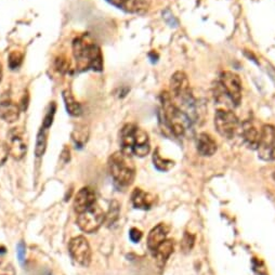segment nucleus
Instances as JSON below:
<instances>
[{
  "label": "nucleus",
  "instance_id": "1",
  "mask_svg": "<svg viewBox=\"0 0 275 275\" xmlns=\"http://www.w3.org/2000/svg\"><path fill=\"white\" fill-rule=\"evenodd\" d=\"M73 54L76 69L79 71L103 69V56L100 47L89 34H82L73 41Z\"/></svg>",
  "mask_w": 275,
  "mask_h": 275
},
{
  "label": "nucleus",
  "instance_id": "2",
  "mask_svg": "<svg viewBox=\"0 0 275 275\" xmlns=\"http://www.w3.org/2000/svg\"><path fill=\"white\" fill-rule=\"evenodd\" d=\"M162 100V120L165 128L170 131L174 137L184 138L192 131V120L183 111L172 102L170 95L164 91L161 96Z\"/></svg>",
  "mask_w": 275,
  "mask_h": 275
},
{
  "label": "nucleus",
  "instance_id": "3",
  "mask_svg": "<svg viewBox=\"0 0 275 275\" xmlns=\"http://www.w3.org/2000/svg\"><path fill=\"white\" fill-rule=\"evenodd\" d=\"M120 145L122 151L131 156L144 157L151 151L147 133L134 124H127L120 131Z\"/></svg>",
  "mask_w": 275,
  "mask_h": 275
},
{
  "label": "nucleus",
  "instance_id": "4",
  "mask_svg": "<svg viewBox=\"0 0 275 275\" xmlns=\"http://www.w3.org/2000/svg\"><path fill=\"white\" fill-rule=\"evenodd\" d=\"M108 172L114 182L119 186H129L136 178V165L133 157L124 151L112 154L108 158Z\"/></svg>",
  "mask_w": 275,
  "mask_h": 275
},
{
  "label": "nucleus",
  "instance_id": "5",
  "mask_svg": "<svg viewBox=\"0 0 275 275\" xmlns=\"http://www.w3.org/2000/svg\"><path fill=\"white\" fill-rule=\"evenodd\" d=\"M77 224L82 232L91 234L95 233L101 228V225L105 222V212L99 206L97 203L90 208H88L84 212L78 213Z\"/></svg>",
  "mask_w": 275,
  "mask_h": 275
},
{
  "label": "nucleus",
  "instance_id": "6",
  "mask_svg": "<svg viewBox=\"0 0 275 275\" xmlns=\"http://www.w3.org/2000/svg\"><path fill=\"white\" fill-rule=\"evenodd\" d=\"M214 127L225 139H232L241 128L239 118L232 111L218 109L214 115Z\"/></svg>",
  "mask_w": 275,
  "mask_h": 275
},
{
  "label": "nucleus",
  "instance_id": "7",
  "mask_svg": "<svg viewBox=\"0 0 275 275\" xmlns=\"http://www.w3.org/2000/svg\"><path fill=\"white\" fill-rule=\"evenodd\" d=\"M220 87L234 106L241 101V81L240 76L233 71H223L220 75Z\"/></svg>",
  "mask_w": 275,
  "mask_h": 275
},
{
  "label": "nucleus",
  "instance_id": "8",
  "mask_svg": "<svg viewBox=\"0 0 275 275\" xmlns=\"http://www.w3.org/2000/svg\"><path fill=\"white\" fill-rule=\"evenodd\" d=\"M69 251L73 260L81 267H89L91 263V248L84 236H76L71 239L69 245Z\"/></svg>",
  "mask_w": 275,
  "mask_h": 275
},
{
  "label": "nucleus",
  "instance_id": "9",
  "mask_svg": "<svg viewBox=\"0 0 275 275\" xmlns=\"http://www.w3.org/2000/svg\"><path fill=\"white\" fill-rule=\"evenodd\" d=\"M8 146L10 155L15 161H20L25 156L27 152V142L24 130L21 127L10 129L8 133Z\"/></svg>",
  "mask_w": 275,
  "mask_h": 275
},
{
  "label": "nucleus",
  "instance_id": "10",
  "mask_svg": "<svg viewBox=\"0 0 275 275\" xmlns=\"http://www.w3.org/2000/svg\"><path fill=\"white\" fill-rule=\"evenodd\" d=\"M275 144V127L265 125L260 130V141L258 151L259 156L265 161H271V151Z\"/></svg>",
  "mask_w": 275,
  "mask_h": 275
},
{
  "label": "nucleus",
  "instance_id": "11",
  "mask_svg": "<svg viewBox=\"0 0 275 275\" xmlns=\"http://www.w3.org/2000/svg\"><path fill=\"white\" fill-rule=\"evenodd\" d=\"M21 107L10 98H2L0 101V119L8 124H13L20 118Z\"/></svg>",
  "mask_w": 275,
  "mask_h": 275
},
{
  "label": "nucleus",
  "instance_id": "12",
  "mask_svg": "<svg viewBox=\"0 0 275 275\" xmlns=\"http://www.w3.org/2000/svg\"><path fill=\"white\" fill-rule=\"evenodd\" d=\"M241 135L246 145L251 150H258L260 141V131L256 128V126L250 120H245L241 124Z\"/></svg>",
  "mask_w": 275,
  "mask_h": 275
},
{
  "label": "nucleus",
  "instance_id": "13",
  "mask_svg": "<svg viewBox=\"0 0 275 275\" xmlns=\"http://www.w3.org/2000/svg\"><path fill=\"white\" fill-rule=\"evenodd\" d=\"M96 204V194L90 188H82L76 194L74 209L77 213H81Z\"/></svg>",
  "mask_w": 275,
  "mask_h": 275
},
{
  "label": "nucleus",
  "instance_id": "14",
  "mask_svg": "<svg viewBox=\"0 0 275 275\" xmlns=\"http://www.w3.org/2000/svg\"><path fill=\"white\" fill-rule=\"evenodd\" d=\"M131 203L136 209H142V210H148L156 203V196L148 192L143 191L139 188L134 190L131 193Z\"/></svg>",
  "mask_w": 275,
  "mask_h": 275
},
{
  "label": "nucleus",
  "instance_id": "15",
  "mask_svg": "<svg viewBox=\"0 0 275 275\" xmlns=\"http://www.w3.org/2000/svg\"><path fill=\"white\" fill-rule=\"evenodd\" d=\"M108 1L115 7L129 13L143 14L148 9V2L146 0H108Z\"/></svg>",
  "mask_w": 275,
  "mask_h": 275
},
{
  "label": "nucleus",
  "instance_id": "16",
  "mask_svg": "<svg viewBox=\"0 0 275 275\" xmlns=\"http://www.w3.org/2000/svg\"><path fill=\"white\" fill-rule=\"evenodd\" d=\"M170 228L167 224L159 223L155 228L151 230L147 236V247L151 251L155 250L165 240H167V235L169 233Z\"/></svg>",
  "mask_w": 275,
  "mask_h": 275
},
{
  "label": "nucleus",
  "instance_id": "17",
  "mask_svg": "<svg viewBox=\"0 0 275 275\" xmlns=\"http://www.w3.org/2000/svg\"><path fill=\"white\" fill-rule=\"evenodd\" d=\"M196 148L200 155L204 157H210L218 150L217 142L208 134H200L196 139Z\"/></svg>",
  "mask_w": 275,
  "mask_h": 275
},
{
  "label": "nucleus",
  "instance_id": "18",
  "mask_svg": "<svg viewBox=\"0 0 275 275\" xmlns=\"http://www.w3.org/2000/svg\"><path fill=\"white\" fill-rule=\"evenodd\" d=\"M174 249V243L172 240H165L163 243L159 245L157 248L152 251L154 258L157 262V266L159 268H164L165 263L167 262L168 258L172 256Z\"/></svg>",
  "mask_w": 275,
  "mask_h": 275
},
{
  "label": "nucleus",
  "instance_id": "19",
  "mask_svg": "<svg viewBox=\"0 0 275 275\" xmlns=\"http://www.w3.org/2000/svg\"><path fill=\"white\" fill-rule=\"evenodd\" d=\"M63 100L65 102V107L71 116H79L82 113V107L80 104L75 100V98L71 95L69 90L63 91Z\"/></svg>",
  "mask_w": 275,
  "mask_h": 275
},
{
  "label": "nucleus",
  "instance_id": "20",
  "mask_svg": "<svg viewBox=\"0 0 275 275\" xmlns=\"http://www.w3.org/2000/svg\"><path fill=\"white\" fill-rule=\"evenodd\" d=\"M88 138H89V128L86 125H78L71 134V139L78 147H82L86 144Z\"/></svg>",
  "mask_w": 275,
  "mask_h": 275
},
{
  "label": "nucleus",
  "instance_id": "21",
  "mask_svg": "<svg viewBox=\"0 0 275 275\" xmlns=\"http://www.w3.org/2000/svg\"><path fill=\"white\" fill-rule=\"evenodd\" d=\"M153 163L154 166L159 172H168V170L172 169L174 166V162L172 159L164 158L161 153H159V148H156L155 152L153 154Z\"/></svg>",
  "mask_w": 275,
  "mask_h": 275
},
{
  "label": "nucleus",
  "instance_id": "22",
  "mask_svg": "<svg viewBox=\"0 0 275 275\" xmlns=\"http://www.w3.org/2000/svg\"><path fill=\"white\" fill-rule=\"evenodd\" d=\"M48 143V129L41 127L39 133L37 135L36 146H35V155L37 157H41L46 152Z\"/></svg>",
  "mask_w": 275,
  "mask_h": 275
},
{
  "label": "nucleus",
  "instance_id": "23",
  "mask_svg": "<svg viewBox=\"0 0 275 275\" xmlns=\"http://www.w3.org/2000/svg\"><path fill=\"white\" fill-rule=\"evenodd\" d=\"M120 214V205L117 201H112L111 204H109L108 210L105 213V223L111 227V225L115 224L117 222V220L119 219Z\"/></svg>",
  "mask_w": 275,
  "mask_h": 275
},
{
  "label": "nucleus",
  "instance_id": "24",
  "mask_svg": "<svg viewBox=\"0 0 275 275\" xmlns=\"http://www.w3.org/2000/svg\"><path fill=\"white\" fill-rule=\"evenodd\" d=\"M195 244V236L189 232H185L183 235V239L181 241V249L184 254H188L192 249H193Z\"/></svg>",
  "mask_w": 275,
  "mask_h": 275
},
{
  "label": "nucleus",
  "instance_id": "25",
  "mask_svg": "<svg viewBox=\"0 0 275 275\" xmlns=\"http://www.w3.org/2000/svg\"><path fill=\"white\" fill-rule=\"evenodd\" d=\"M23 62V54L19 51H13L9 56V67L11 69H16L21 67Z\"/></svg>",
  "mask_w": 275,
  "mask_h": 275
},
{
  "label": "nucleus",
  "instance_id": "26",
  "mask_svg": "<svg viewBox=\"0 0 275 275\" xmlns=\"http://www.w3.org/2000/svg\"><path fill=\"white\" fill-rule=\"evenodd\" d=\"M54 114H56V104L52 102V104L49 105V109H48V112L46 114L45 119H43V122H42V127L43 128L48 129L52 125Z\"/></svg>",
  "mask_w": 275,
  "mask_h": 275
},
{
  "label": "nucleus",
  "instance_id": "27",
  "mask_svg": "<svg viewBox=\"0 0 275 275\" xmlns=\"http://www.w3.org/2000/svg\"><path fill=\"white\" fill-rule=\"evenodd\" d=\"M9 155H10V152H9L8 143L0 141V166H2V165L7 162Z\"/></svg>",
  "mask_w": 275,
  "mask_h": 275
},
{
  "label": "nucleus",
  "instance_id": "28",
  "mask_svg": "<svg viewBox=\"0 0 275 275\" xmlns=\"http://www.w3.org/2000/svg\"><path fill=\"white\" fill-rule=\"evenodd\" d=\"M16 254H18L20 263L23 266L25 261V256H26V246L23 241H20L18 246H16Z\"/></svg>",
  "mask_w": 275,
  "mask_h": 275
},
{
  "label": "nucleus",
  "instance_id": "29",
  "mask_svg": "<svg viewBox=\"0 0 275 275\" xmlns=\"http://www.w3.org/2000/svg\"><path fill=\"white\" fill-rule=\"evenodd\" d=\"M163 16H164L165 21L167 22L169 26H173V27H177L178 26L179 22H178L177 19L174 18L173 14L172 13V11H170V10H166V11H165V12H163Z\"/></svg>",
  "mask_w": 275,
  "mask_h": 275
},
{
  "label": "nucleus",
  "instance_id": "30",
  "mask_svg": "<svg viewBox=\"0 0 275 275\" xmlns=\"http://www.w3.org/2000/svg\"><path fill=\"white\" fill-rule=\"evenodd\" d=\"M0 275H15V271L10 263L1 261L0 262Z\"/></svg>",
  "mask_w": 275,
  "mask_h": 275
},
{
  "label": "nucleus",
  "instance_id": "31",
  "mask_svg": "<svg viewBox=\"0 0 275 275\" xmlns=\"http://www.w3.org/2000/svg\"><path fill=\"white\" fill-rule=\"evenodd\" d=\"M142 232L137 228H133L129 231V239L131 241H134V243H139L142 239Z\"/></svg>",
  "mask_w": 275,
  "mask_h": 275
},
{
  "label": "nucleus",
  "instance_id": "32",
  "mask_svg": "<svg viewBox=\"0 0 275 275\" xmlns=\"http://www.w3.org/2000/svg\"><path fill=\"white\" fill-rule=\"evenodd\" d=\"M57 69L58 70L62 71V73H67L69 69V63L65 59H59L57 60Z\"/></svg>",
  "mask_w": 275,
  "mask_h": 275
},
{
  "label": "nucleus",
  "instance_id": "33",
  "mask_svg": "<svg viewBox=\"0 0 275 275\" xmlns=\"http://www.w3.org/2000/svg\"><path fill=\"white\" fill-rule=\"evenodd\" d=\"M69 159H70V151H69V148L64 147L63 151H62V154H61V162L63 164H67V163L69 162Z\"/></svg>",
  "mask_w": 275,
  "mask_h": 275
},
{
  "label": "nucleus",
  "instance_id": "34",
  "mask_svg": "<svg viewBox=\"0 0 275 275\" xmlns=\"http://www.w3.org/2000/svg\"><path fill=\"white\" fill-rule=\"evenodd\" d=\"M271 161H275V144L271 151Z\"/></svg>",
  "mask_w": 275,
  "mask_h": 275
},
{
  "label": "nucleus",
  "instance_id": "35",
  "mask_svg": "<svg viewBox=\"0 0 275 275\" xmlns=\"http://www.w3.org/2000/svg\"><path fill=\"white\" fill-rule=\"evenodd\" d=\"M1 79H2V67L1 64H0V82H1Z\"/></svg>",
  "mask_w": 275,
  "mask_h": 275
},
{
  "label": "nucleus",
  "instance_id": "36",
  "mask_svg": "<svg viewBox=\"0 0 275 275\" xmlns=\"http://www.w3.org/2000/svg\"><path fill=\"white\" fill-rule=\"evenodd\" d=\"M274 178H275V173H274Z\"/></svg>",
  "mask_w": 275,
  "mask_h": 275
}]
</instances>
